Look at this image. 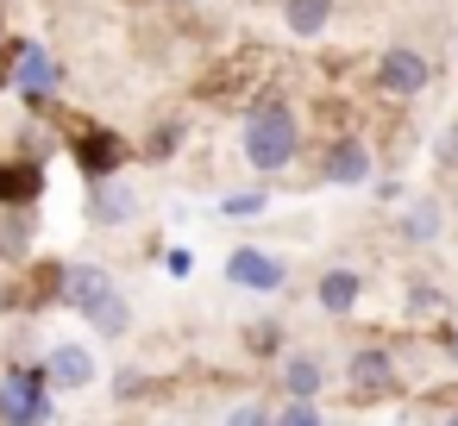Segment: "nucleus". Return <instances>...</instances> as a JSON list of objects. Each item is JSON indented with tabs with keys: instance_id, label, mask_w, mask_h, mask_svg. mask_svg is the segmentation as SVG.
I'll use <instances>...</instances> for the list:
<instances>
[{
	"instance_id": "nucleus-1",
	"label": "nucleus",
	"mask_w": 458,
	"mask_h": 426,
	"mask_svg": "<svg viewBox=\"0 0 458 426\" xmlns=\"http://www.w3.org/2000/svg\"><path fill=\"white\" fill-rule=\"evenodd\" d=\"M239 151H245V163H251L258 176L289 170V163L301 157V120H295V107H289V101L251 107V113H245V132H239Z\"/></svg>"
},
{
	"instance_id": "nucleus-2",
	"label": "nucleus",
	"mask_w": 458,
	"mask_h": 426,
	"mask_svg": "<svg viewBox=\"0 0 458 426\" xmlns=\"http://www.w3.org/2000/svg\"><path fill=\"white\" fill-rule=\"evenodd\" d=\"M427 82H433V63H427L414 45H389V51L377 57V95L414 101V95H427Z\"/></svg>"
},
{
	"instance_id": "nucleus-3",
	"label": "nucleus",
	"mask_w": 458,
	"mask_h": 426,
	"mask_svg": "<svg viewBox=\"0 0 458 426\" xmlns=\"http://www.w3.org/2000/svg\"><path fill=\"white\" fill-rule=\"evenodd\" d=\"M226 282H233V288H251V295H276V288L289 282V270H283V257H270V251H258V245H239V251L226 257Z\"/></svg>"
},
{
	"instance_id": "nucleus-4",
	"label": "nucleus",
	"mask_w": 458,
	"mask_h": 426,
	"mask_svg": "<svg viewBox=\"0 0 458 426\" xmlns=\"http://www.w3.org/2000/svg\"><path fill=\"white\" fill-rule=\"evenodd\" d=\"M345 376H352V395H358V401H389V395L402 388V376H395V357H389V351H377V345L352 351Z\"/></svg>"
},
{
	"instance_id": "nucleus-5",
	"label": "nucleus",
	"mask_w": 458,
	"mask_h": 426,
	"mask_svg": "<svg viewBox=\"0 0 458 426\" xmlns=\"http://www.w3.org/2000/svg\"><path fill=\"white\" fill-rule=\"evenodd\" d=\"M51 376L38 370H7V382H0V420H45L51 413Z\"/></svg>"
},
{
	"instance_id": "nucleus-6",
	"label": "nucleus",
	"mask_w": 458,
	"mask_h": 426,
	"mask_svg": "<svg viewBox=\"0 0 458 426\" xmlns=\"http://www.w3.org/2000/svg\"><path fill=\"white\" fill-rule=\"evenodd\" d=\"M320 176H327L333 188H364V182H370V151H364V138H333L327 157H320Z\"/></svg>"
},
{
	"instance_id": "nucleus-7",
	"label": "nucleus",
	"mask_w": 458,
	"mask_h": 426,
	"mask_svg": "<svg viewBox=\"0 0 458 426\" xmlns=\"http://www.w3.org/2000/svg\"><path fill=\"white\" fill-rule=\"evenodd\" d=\"M314 301H320L327 313H352V307L364 301V276H358L352 263H333V270H320V282H314Z\"/></svg>"
},
{
	"instance_id": "nucleus-8",
	"label": "nucleus",
	"mask_w": 458,
	"mask_h": 426,
	"mask_svg": "<svg viewBox=\"0 0 458 426\" xmlns=\"http://www.w3.org/2000/svg\"><path fill=\"white\" fill-rule=\"evenodd\" d=\"M82 320H89L101 338H126V332H132V301L120 295V282H107V288L82 307Z\"/></svg>"
},
{
	"instance_id": "nucleus-9",
	"label": "nucleus",
	"mask_w": 458,
	"mask_h": 426,
	"mask_svg": "<svg viewBox=\"0 0 458 426\" xmlns=\"http://www.w3.org/2000/svg\"><path fill=\"white\" fill-rule=\"evenodd\" d=\"M45 376H51V388H95V357L82 351V345H57L51 351V363H45Z\"/></svg>"
},
{
	"instance_id": "nucleus-10",
	"label": "nucleus",
	"mask_w": 458,
	"mask_h": 426,
	"mask_svg": "<svg viewBox=\"0 0 458 426\" xmlns=\"http://www.w3.org/2000/svg\"><path fill=\"white\" fill-rule=\"evenodd\" d=\"M107 282H114V276H107L101 263H64V270H57V295H64L76 313H82V307H89V301H95Z\"/></svg>"
},
{
	"instance_id": "nucleus-11",
	"label": "nucleus",
	"mask_w": 458,
	"mask_h": 426,
	"mask_svg": "<svg viewBox=\"0 0 458 426\" xmlns=\"http://www.w3.org/2000/svg\"><path fill=\"white\" fill-rule=\"evenodd\" d=\"M283 26L289 38H320L333 26V0H283Z\"/></svg>"
},
{
	"instance_id": "nucleus-12",
	"label": "nucleus",
	"mask_w": 458,
	"mask_h": 426,
	"mask_svg": "<svg viewBox=\"0 0 458 426\" xmlns=\"http://www.w3.org/2000/svg\"><path fill=\"white\" fill-rule=\"evenodd\" d=\"M327 388V363L314 351H289L283 357V395H320Z\"/></svg>"
},
{
	"instance_id": "nucleus-13",
	"label": "nucleus",
	"mask_w": 458,
	"mask_h": 426,
	"mask_svg": "<svg viewBox=\"0 0 458 426\" xmlns=\"http://www.w3.org/2000/svg\"><path fill=\"white\" fill-rule=\"evenodd\" d=\"M101 226H126L132 213H139V201H132V188L126 182H95V207H89Z\"/></svg>"
},
{
	"instance_id": "nucleus-14",
	"label": "nucleus",
	"mask_w": 458,
	"mask_h": 426,
	"mask_svg": "<svg viewBox=\"0 0 458 426\" xmlns=\"http://www.w3.org/2000/svg\"><path fill=\"white\" fill-rule=\"evenodd\" d=\"M439 220H445L439 201L420 195V201H408V213H402V238H408V245H433V238H439Z\"/></svg>"
},
{
	"instance_id": "nucleus-15",
	"label": "nucleus",
	"mask_w": 458,
	"mask_h": 426,
	"mask_svg": "<svg viewBox=\"0 0 458 426\" xmlns=\"http://www.w3.org/2000/svg\"><path fill=\"white\" fill-rule=\"evenodd\" d=\"M38 195V163H13V170H0V201L7 207H26Z\"/></svg>"
},
{
	"instance_id": "nucleus-16",
	"label": "nucleus",
	"mask_w": 458,
	"mask_h": 426,
	"mask_svg": "<svg viewBox=\"0 0 458 426\" xmlns=\"http://www.w3.org/2000/svg\"><path fill=\"white\" fill-rule=\"evenodd\" d=\"M114 163H120V145H114V132H107V138H101V132H89V138H82V170L101 182V176H114Z\"/></svg>"
},
{
	"instance_id": "nucleus-17",
	"label": "nucleus",
	"mask_w": 458,
	"mask_h": 426,
	"mask_svg": "<svg viewBox=\"0 0 458 426\" xmlns=\"http://www.w3.org/2000/svg\"><path fill=\"white\" fill-rule=\"evenodd\" d=\"M245 351H251V357H276V351H283V326H276V320H251V326H245Z\"/></svg>"
},
{
	"instance_id": "nucleus-18",
	"label": "nucleus",
	"mask_w": 458,
	"mask_h": 426,
	"mask_svg": "<svg viewBox=\"0 0 458 426\" xmlns=\"http://www.w3.org/2000/svg\"><path fill=\"white\" fill-rule=\"evenodd\" d=\"M51 82H57V70H51L38 51H26V57H20V88H26V95H45Z\"/></svg>"
},
{
	"instance_id": "nucleus-19",
	"label": "nucleus",
	"mask_w": 458,
	"mask_h": 426,
	"mask_svg": "<svg viewBox=\"0 0 458 426\" xmlns=\"http://www.w3.org/2000/svg\"><path fill=\"white\" fill-rule=\"evenodd\" d=\"M176 151H182V126H176V120H170V126H157V132L145 138V157H151V163H170Z\"/></svg>"
},
{
	"instance_id": "nucleus-20",
	"label": "nucleus",
	"mask_w": 458,
	"mask_h": 426,
	"mask_svg": "<svg viewBox=\"0 0 458 426\" xmlns=\"http://www.w3.org/2000/svg\"><path fill=\"white\" fill-rule=\"evenodd\" d=\"M26 245H32V226H26V220H7V226H0V257H26Z\"/></svg>"
},
{
	"instance_id": "nucleus-21",
	"label": "nucleus",
	"mask_w": 458,
	"mask_h": 426,
	"mask_svg": "<svg viewBox=\"0 0 458 426\" xmlns=\"http://www.w3.org/2000/svg\"><path fill=\"white\" fill-rule=\"evenodd\" d=\"M276 420H289V426H314V420H320V407H314V395H289Z\"/></svg>"
},
{
	"instance_id": "nucleus-22",
	"label": "nucleus",
	"mask_w": 458,
	"mask_h": 426,
	"mask_svg": "<svg viewBox=\"0 0 458 426\" xmlns=\"http://www.w3.org/2000/svg\"><path fill=\"white\" fill-rule=\"evenodd\" d=\"M270 207V195L258 188V195H233V201H220V213H233V220H245V213H264Z\"/></svg>"
},
{
	"instance_id": "nucleus-23",
	"label": "nucleus",
	"mask_w": 458,
	"mask_h": 426,
	"mask_svg": "<svg viewBox=\"0 0 458 426\" xmlns=\"http://www.w3.org/2000/svg\"><path fill=\"white\" fill-rule=\"evenodd\" d=\"M439 307V288L433 282H408V313H433Z\"/></svg>"
},
{
	"instance_id": "nucleus-24",
	"label": "nucleus",
	"mask_w": 458,
	"mask_h": 426,
	"mask_svg": "<svg viewBox=\"0 0 458 426\" xmlns=\"http://www.w3.org/2000/svg\"><path fill=\"white\" fill-rule=\"evenodd\" d=\"M226 420H239V426H258V420H270V407H264V401H239V407H226Z\"/></svg>"
},
{
	"instance_id": "nucleus-25",
	"label": "nucleus",
	"mask_w": 458,
	"mask_h": 426,
	"mask_svg": "<svg viewBox=\"0 0 458 426\" xmlns=\"http://www.w3.org/2000/svg\"><path fill=\"white\" fill-rule=\"evenodd\" d=\"M114 395H120V401H139V395H145V376H139V370H126V376H120V388H114Z\"/></svg>"
},
{
	"instance_id": "nucleus-26",
	"label": "nucleus",
	"mask_w": 458,
	"mask_h": 426,
	"mask_svg": "<svg viewBox=\"0 0 458 426\" xmlns=\"http://www.w3.org/2000/svg\"><path fill=\"white\" fill-rule=\"evenodd\" d=\"M439 163H445V170H452V163H458V126H452V132H445V138H439Z\"/></svg>"
},
{
	"instance_id": "nucleus-27",
	"label": "nucleus",
	"mask_w": 458,
	"mask_h": 426,
	"mask_svg": "<svg viewBox=\"0 0 458 426\" xmlns=\"http://www.w3.org/2000/svg\"><path fill=\"white\" fill-rule=\"evenodd\" d=\"M452 357H458V332H452Z\"/></svg>"
}]
</instances>
